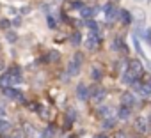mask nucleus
<instances>
[{
  "mask_svg": "<svg viewBox=\"0 0 151 138\" xmlns=\"http://www.w3.org/2000/svg\"><path fill=\"white\" fill-rule=\"evenodd\" d=\"M82 53H75L73 58L69 60V65H68V75L69 76H75L78 75V69H80V64H82Z\"/></svg>",
  "mask_w": 151,
  "mask_h": 138,
  "instance_id": "1",
  "label": "nucleus"
},
{
  "mask_svg": "<svg viewBox=\"0 0 151 138\" xmlns=\"http://www.w3.org/2000/svg\"><path fill=\"white\" fill-rule=\"evenodd\" d=\"M128 71H130V73L135 76V80H140L142 73H144V67H142L140 60H137V58H133V60H128Z\"/></svg>",
  "mask_w": 151,
  "mask_h": 138,
  "instance_id": "2",
  "label": "nucleus"
},
{
  "mask_svg": "<svg viewBox=\"0 0 151 138\" xmlns=\"http://www.w3.org/2000/svg\"><path fill=\"white\" fill-rule=\"evenodd\" d=\"M89 92H91V96L96 103H101L107 97V89H103V87H91Z\"/></svg>",
  "mask_w": 151,
  "mask_h": 138,
  "instance_id": "3",
  "label": "nucleus"
},
{
  "mask_svg": "<svg viewBox=\"0 0 151 138\" xmlns=\"http://www.w3.org/2000/svg\"><path fill=\"white\" fill-rule=\"evenodd\" d=\"M103 9H105V18H107L109 21L116 20V18H117V16L121 14V11H117V9H116V7L112 6V4H107V6H105Z\"/></svg>",
  "mask_w": 151,
  "mask_h": 138,
  "instance_id": "4",
  "label": "nucleus"
},
{
  "mask_svg": "<svg viewBox=\"0 0 151 138\" xmlns=\"http://www.w3.org/2000/svg\"><path fill=\"white\" fill-rule=\"evenodd\" d=\"M133 105H135V96H133L132 92H123V94H121V106L132 108Z\"/></svg>",
  "mask_w": 151,
  "mask_h": 138,
  "instance_id": "5",
  "label": "nucleus"
},
{
  "mask_svg": "<svg viewBox=\"0 0 151 138\" xmlns=\"http://www.w3.org/2000/svg\"><path fill=\"white\" fill-rule=\"evenodd\" d=\"M77 96H78V99H80V101H87V99H89V96H91V92H89V89H87L84 83H80V85L77 87Z\"/></svg>",
  "mask_w": 151,
  "mask_h": 138,
  "instance_id": "6",
  "label": "nucleus"
},
{
  "mask_svg": "<svg viewBox=\"0 0 151 138\" xmlns=\"http://www.w3.org/2000/svg\"><path fill=\"white\" fill-rule=\"evenodd\" d=\"M135 129L139 133H146L147 131V117H137L135 119Z\"/></svg>",
  "mask_w": 151,
  "mask_h": 138,
  "instance_id": "7",
  "label": "nucleus"
},
{
  "mask_svg": "<svg viewBox=\"0 0 151 138\" xmlns=\"http://www.w3.org/2000/svg\"><path fill=\"white\" fill-rule=\"evenodd\" d=\"M133 18L137 20V25H144V20H146V13L142 9H135L133 11Z\"/></svg>",
  "mask_w": 151,
  "mask_h": 138,
  "instance_id": "8",
  "label": "nucleus"
},
{
  "mask_svg": "<svg viewBox=\"0 0 151 138\" xmlns=\"http://www.w3.org/2000/svg\"><path fill=\"white\" fill-rule=\"evenodd\" d=\"M130 115H132V110H130L128 106H121V108H119V112H117V117H119L121 120H126Z\"/></svg>",
  "mask_w": 151,
  "mask_h": 138,
  "instance_id": "9",
  "label": "nucleus"
},
{
  "mask_svg": "<svg viewBox=\"0 0 151 138\" xmlns=\"http://www.w3.org/2000/svg\"><path fill=\"white\" fill-rule=\"evenodd\" d=\"M60 58V53L59 51H55V50H52L46 57H45V62H57Z\"/></svg>",
  "mask_w": 151,
  "mask_h": 138,
  "instance_id": "10",
  "label": "nucleus"
},
{
  "mask_svg": "<svg viewBox=\"0 0 151 138\" xmlns=\"http://www.w3.org/2000/svg\"><path fill=\"white\" fill-rule=\"evenodd\" d=\"M2 92H4V96H6V97H11V99L20 96V94H18V90H16V89H13V87H6Z\"/></svg>",
  "mask_w": 151,
  "mask_h": 138,
  "instance_id": "11",
  "label": "nucleus"
},
{
  "mask_svg": "<svg viewBox=\"0 0 151 138\" xmlns=\"http://www.w3.org/2000/svg\"><path fill=\"white\" fill-rule=\"evenodd\" d=\"M114 126H116V119H114V117H109V119H105V120L101 122V127H103V129H112Z\"/></svg>",
  "mask_w": 151,
  "mask_h": 138,
  "instance_id": "12",
  "label": "nucleus"
},
{
  "mask_svg": "<svg viewBox=\"0 0 151 138\" xmlns=\"http://www.w3.org/2000/svg\"><path fill=\"white\" fill-rule=\"evenodd\" d=\"M91 78H93L94 82H100V80H101V71H100L98 67H93V69H91Z\"/></svg>",
  "mask_w": 151,
  "mask_h": 138,
  "instance_id": "13",
  "label": "nucleus"
},
{
  "mask_svg": "<svg viewBox=\"0 0 151 138\" xmlns=\"http://www.w3.org/2000/svg\"><path fill=\"white\" fill-rule=\"evenodd\" d=\"M80 41H82V34H80V32H75V34L71 36V44H73V46H78Z\"/></svg>",
  "mask_w": 151,
  "mask_h": 138,
  "instance_id": "14",
  "label": "nucleus"
},
{
  "mask_svg": "<svg viewBox=\"0 0 151 138\" xmlns=\"http://www.w3.org/2000/svg\"><path fill=\"white\" fill-rule=\"evenodd\" d=\"M132 39H133V46H135V50H137V53L140 55V57H144V51H142V48H140V44H139V37L133 34L132 36Z\"/></svg>",
  "mask_w": 151,
  "mask_h": 138,
  "instance_id": "15",
  "label": "nucleus"
},
{
  "mask_svg": "<svg viewBox=\"0 0 151 138\" xmlns=\"http://www.w3.org/2000/svg\"><path fill=\"white\" fill-rule=\"evenodd\" d=\"M11 129V124L7 122V120H4V119H0V133H6V131H9Z\"/></svg>",
  "mask_w": 151,
  "mask_h": 138,
  "instance_id": "16",
  "label": "nucleus"
},
{
  "mask_svg": "<svg viewBox=\"0 0 151 138\" xmlns=\"http://www.w3.org/2000/svg\"><path fill=\"white\" fill-rule=\"evenodd\" d=\"M80 14H82V18H91V16L94 14V9H93V7H84V9L80 11Z\"/></svg>",
  "mask_w": 151,
  "mask_h": 138,
  "instance_id": "17",
  "label": "nucleus"
},
{
  "mask_svg": "<svg viewBox=\"0 0 151 138\" xmlns=\"http://www.w3.org/2000/svg\"><path fill=\"white\" fill-rule=\"evenodd\" d=\"M110 113H112V110H110L109 106H101V108H100V115H101V117H105V119H109V117H112Z\"/></svg>",
  "mask_w": 151,
  "mask_h": 138,
  "instance_id": "18",
  "label": "nucleus"
},
{
  "mask_svg": "<svg viewBox=\"0 0 151 138\" xmlns=\"http://www.w3.org/2000/svg\"><path fill=\"white\" fill-rule=\"evenodd\" d=\"M142 94L144 96H149L151 94V80H147L146 83H142Z\"/></svg>",
  "mask_w": 151,
  "mask_h": 138,
  "instance_id": "19",
  "label": "nucleus"
},
{
  "mask_svg": "<svg viewBox=\"0 0 151 138\" xmlns=\"http://www.w3.org/2000/svg\"><path fill=\"white\" fill-rule=\"evenodd\" d=\"M75 119H77V112H75V110L71 108V110L68 112V122H66V126H69V124H71Z\"/></svg>",
  "mask_w": 151,
  "mask_h": 138,
  "instance_id": "20",
  "label": "nucleus"
},
{
  "mask_svg": "<svg viewBox=\"0 0 151 138\" xmlns=\"http://www.w3.org/2000/svg\"><path fill=\"white\" fill-rule=\"evenodd\" d=\"M121 16H123V23H126V25H128V23L132 21V14H130L128 11H124V9H123V11H121Z\"/></svg>",
  "mask_w": 151,
  "mask_h": 138,
  "instance_id": "21",
  "label": "nucleus"
},
{
  "mask_svg": "<svg viewBox=\"0 0 151 138\" xmlns=\"http://www.w3.org/2000/svg\"><path fill=\"white\" fill-rule=\"evenodd\" d=\"M132 89H133L135 92H139V94H142V83H140V80H135V82L132 83Z\"/></svg>",
  "mask_w": 151,
  "mask_h": 138,
  "instance_id": "22",
  "label": "nucleus"
},
{
  "mask_svg": "<svg viewBox=\"0 0 151 138\" xmlns=\"http://www.w3.org/2000/svg\"><path fill=\"white\" fill-rule=\"evenodd\" d=\"M86 6H84V2H82V0H75V2H71V9H84Z\"/></svg>",
  "mask_w": 151,
  "mask_h": 138,
  "instance_id": "23",
  "label": "nucleus"
},
{
  "mask_svg": "<svg viewBox=\"0 0 151 138\" xmlns=\"http://www.w3.org/2000/svg\"><path fill=\"white\" fill-rule=\"evenodd\" d=\"M117 48H119V39H116V41H114V50H117ZM121 48H123V51H124V53L128 51V48H126V44H124L123 41H121Z\"/></svg>",
  "mask_w": 151,
  "mask_h": 138,
  "instance_id": "24",
  "label": "nucleus"
},
{
  "mask_svg": "<svg viewBox=\"0 0 151 138\" xmlns=\"http://www.w3.org/2000/svg\"><path fill=\"white\" fill-rule=\"evenodd\" d=\"M46 23H48V27H50V28H55V25H57V23H55V20H53V16H50V14L46 16Z\"/></svg>",
  "mask_w": 151,
  "mask_h": 138,
  "instance_id": "25",
  "label": "nucleus"
},
{
  "mask_svg": "<svg viewBox=\"0 0 151 138\" xmlns=\"http://www.w3.org/2000/svg\"><path fill=\"white\" fill-rule=\"evenodd\" d=\"M86 23H87V27H89L91 30H98V23H96L94 20H87Z\"/></svg>",
  "mask_w": 151,
  "mask_h": 138,
  "instance_id": "26",
  "label": "nucleus"
},
{
  "mask_svg": "<svg viewBox=\"0 0 151 138\" xmlns=\"http://www.w3.org/2000/svg\"><path fill=\"white\" fill-rule=\"evenodd\" d=\"M6 37H7V41H9V43H14V41H16V34H14V32H7V34H6Z\"/></svg>",
  "mask_w": 151,
  "mask_h": 138,
  "instance_id": "27",
  "label": "nucleus"
},
{
  "mask_svg": "<svg viewBox=\"0 0 151 138\" xmlns=\"http://www.w3.org/2000/svg\"><path fill=\"white\" fill-rule=\"evenodd\" d=\"M23 127H25V131H27V136H32V134H34V129H32L30 124H25Z\"/></svg>",
  "mask_w": 151,
  "mask_h": 138,
  "instance_id": "28",
  "label": "nucleus"
},
{
  "mask_svg": "<svg viewBox=\"0 0 151 138\" xmlns=\"http://www.w3.org/2000/svg\"><path fill=\"white\" fill-rule=\"evenodd\" d=\"M9 25H11L9 20H2V23H0V27H2V28H9Z\"/></svg>",
  "mask_w": 151,
  "mask_h": 138,
  "instance_id": "29",
  "label": "nucleus"
},
{
  "mask_svg": "<svg viewBox=\"0 0 151 138\" xmlns=\"http://www.w3.org/2000/svg\"><path fill=\"white\" fill-rule=\"evenodd\" d=\"M29 108H30L32 112H37V110H41V108H39V105H29Z\"/></svg>",
  "mask_w": 151,
  "mask_h": 138,
  "instance_id": "30",
  "label": "nucleus"
},
{
  "mask_svg": "<svg viewBox=\"0 0 151 138\" xmlns=\"http://www.w3.org/2000/svg\"><path fill=\"white\" fill-rule=\"evenodd\" d=\"M13 25H14V27H20V25H22V20H20V18L13 20Z\"/></svg>",
  "mask_w": 151,
  "mask_h": 138,
  "instance_id": "31",
  "label": "nucleus"
},
{
  "mask_svg": "<svg viewBox=\"0 0 151 138\" xmlns=\"http://www.w3.org/2000/svg\"><path fill=\"white\" fill-rule=\"evenodd\" d=\"M116 138H126V136H124V133H117V134H116Z\"/></svg>",
  "mask_w": 151,
  "mask_h": 138,
  "instance_id": "32",
  "label": "nucleus"
},
{
  "mask_svg": "<svg viewBox=\"0 0 151 138\" xmlns=\"http://www.w3.org/2000/svg\"><path fill=\"white\" fill-rule=\"evenodd\" d=\"M94 138H107V136H103V134H98V136H94Z\"/></svg>",
  "mask_w": 151,
  "mask_h": 138,
  "instance_id": "33",
  "label": "nucleus"
},
{
  "mask_svg": "<svg viewBox=\"0 0 151 138\" xmlns=\"http://www.w3.org/2000/svg\"><path fill=\"white\" fill-rule=\"evenodd\" d=\"M13 138H22V134H20V133H18V134H16V136H13Z\"/></svg>",
  "mask_w": 151,
  "mask_h": 138,
  "instance_id": "34",
  "label": "nucleus"
},
{
  "mask_svg": "<svg viewBox=\"0 0 151 138\" xmlns=\"http://www.w3.org/2000/svg\"><path fill=\"white\" fill-rule=\"evenodd\" d=\"M2 67H4V64H2V62H0V69H2Z\"/></svg>",
  "mask_w": 151,
  "mask_h": 138,
  "instance_id": "35",
  "label": "nucleus"
},
{
  "mask_svg": "<svg viewBox=\"0 0 151 138\" xmlns=\"http://www.w3.org/2000/svg\"><path fill=\"white\" fill-rule=\"evenodd\" d=\"M69 138H75V136H69Z\"/></svg>",
  "mask_w": 151,
  "mask_h": 138,
  "instance_id": "36",
  "label": "nucleus"
},
{
  "mask_svg": "<svg viewBox=\"0 0 151 138\" xmlns=\"http://www.w3.org/2000/svg\"><path fill=\"white\" fill-rule=\"evenodd\" d=\"M149 67H151V65H149Z\"/></svg>",
  "mask_w": 151,
  "mask_h": 138,
  "instance_id": "37",
  "label": "nucleus"
}]
</instances>
